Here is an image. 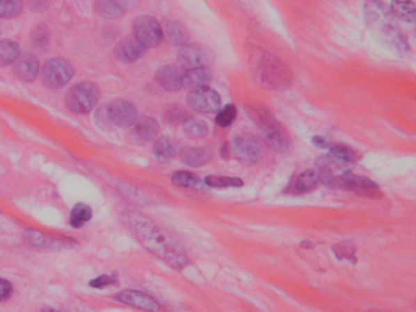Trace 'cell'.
I'll return each instance as SVG.
<instances>
[{"mask_svg": "<svg viewBox=\"0 0 416 312\" xmlns=\"http://www.w3.org/2000/svg\"><path fill=\"white\" fill-rule=\"evenodd\" d=\"M129 228L144 248L171 268L181 270L189 263V258L179 242L157 224L144 218H134L129 222Z\"/></svg>", "mask_w": 416, "mask_h": 312, "instance_id": "6da1fadb", "label": "cell"}, {"mask_svg": "<svg viewBox=\"0 0 416 312\" xmlns=\"http://www.w3.org/2000/svg\"><path fill=\"white\" fill-rule=\"evenodd\" d=\"M364 17L367 27L378 37L382 44L394 54L406 55L409 44L404 35L394 24V16L382 0H367L364 6Z\"/></svg>", "mask_w": 416, "mask_h": 312, "instance_id": "7a4b0ae2", "label": "cell"}, {"mask_svg": "<svg viewBox=\"0 0 416 312\" xmlns=\"http://www.w3.org/2000/svg\"><path fill=\"white\" fill-rule=\"evenodd\" d=\"M246 110L250 119L253 120L254 124H257L259 132L270 145V148L278 153L286 151L289 147V136L282 129V126L278 124L275 116L259 103H249L246 106Z\"/></svg>", "mask_w": 416, "mask_h": 312, "instance_id": "3957f363", "label": "cell"}, {"mask_svg": "<svg viewBox=\"0 0 416 312\" xmlns=\"http://www.w3.org/2000/svg\"><path fill=\"white\" fill-rule=\"evenodd\" d=\"M258 74L260 83L268 90H285L292 82L287 66L273 55H266L259 61Z\"/></svg>", "mask_w": 416, "mask_h": 312, "instance_id": "277c9868", "label": "cell"}, {"mask_svg": "<svg viewBox=\"0 0 416 312\" xmlns=\"http://www.w3.org/2000/svg\"><path fill=\"white\" fill-rule=\"evenodd\" d=\"M99 88L90 82L76 85L67 92L66 106L74 114H88L99 101Z\"/></svg>", "mask_w": 416, "mask_h": 312, "instance_id": "5b68a950", "label": "cell"}, {"mask_svg": "<svg viewBox=\"0 0 416 312\" xmlns=\"http://www.w3.org/2000/svg\"><path fill=\"white\" fill-rule=\"evenodd\" d=\"M74 74V66L67 60L53 58L45 61L40 77L45 87L50 90H59L72 80Z\"/></svg>", "mask_w": 416, "mask_h": 312, "instance_id": "8992f818", "label": "cell"}, {"mask_svg": "<svg viewBox=\"0 0 416 312\" xmlns=\"http://www.w3.org/2000/svg\"><path fill=\"white\" fill-rule=\"evenodd\" d=\"M230 153L242 164L254 165L263 159L265 145L255 136H239L230 144Z\"/></svg>", "mask_w": 416, "mask_h": 312, "instance_id": "52a82bcc", "label": "cell"}, {"mask_svg": "<svg viewBox=\"0 0 416 312\" xmlns=\"http://www.w3.org/2000/svg\"><path fill=\"white\" fill-rule=\"evenodd\" d=\"M136 40L148 48H157L163 42V28L158 21L149 15H141L132 24Z\"/></svg>", "mask_w": 416, "mask_h": 312, "instance_id": "ba28073f", "label": "cell"}, {"mask_svg": "<svg viewBox=\"0 0 416 312\" xmlns=\"http://www.w3.org/2000/svg\"><path fill=\"white\" fill-rule=\"evenodd\" d=\"M333 188L343 189V190H352L354 193L369 197V198H381L382 193L375 182L370 179L353 174L351 171H346L341 176H336Z\"/></svg>", "mask_w": 416, "mask_h": 312, "instance_id": "9c48e42d", "label": "cell"}, {"mask_svg": "<svg viewBox=\"0 0 416 312\" xmlns=\"http://www.w3.org/2000/svg\"><path fill=\"white\" fill-rule=\"evenodd\" d=\"M187 104L191 109L200 114H215L221 109V97L208 85L191 90L187 95Z\"/></svg>", "mask_w": 416, "mask_h": 312, "instance_id": "30bf717a", "label": "cell"}, {"mask_svg": "<svg viewBox=\"0 0 416 312\" xmlns=\"http://www.w3.org/2000/svg\"><path fill=\"white\" fill-rule=\"evenodd\" d=\"M177 60L179 66L186 69L208 67L213 64L214 55L205 45L186 44L179 49Z\"/></svg>", "mask_w": 416, "mask_h": 312, "instance_id": "8fae6325", "label": "cell"}, {"mask_svg": "<svg viewBox=\"0 0 416 312\" xmlns=\"http://www.w3.org/2000/svg\"><path fill=\"white\" fill-rule=\"evenodd\" d=\"M24 240L30 247L37 249H50V250H63L74 245L72 239L65 237H56L53 234L40 232L38 229H26L24 232Z\"/></svg>", "mask_w": 416, "mask_h": 312, "instance_id": "7c38bea8", "label": "cell"}, {"mask_svg": "<svg viewBox=\"0 0 416 312\" xmlns=\"http://www.w3.org/2000/svg\"><path fill=\"white\" fill-rule=\"evenodd\" d=\"M106 114L110 124L120 129H129L138 119L136 106L131 101L124 99L114 100L106 106Z\"/></svg>", "mask_w": 416, "mask_h": 312, "instance_id": "4fadbf2b", "label": "cell"}, {"mask_svg": "<svg viewBox=\"0 0 416 312\" xmlns=\"http://www.w3.org/2000/svg\"><path fill=\"white\" fill-rule=\"evenodd\" d=\"M114 299L121 304L143 310V311L158 312L160 310V305L154 297H150L148 294L138 292V290H134V289H126V290L118 293Z\"/></svg>", "mask_w": 416, "mask_h": 312, "instance_id": "5bb4252c", "label": "cell"}, {"mask_svg": "<svg viewBox=\"0 0 416 312\" xmlns=\"http://www.w3.org/2000/svg\"><path fill=\"white\" fill-rule=\"evenodd\" d=\"M147 53V48L141 42L136 40L134 35L126 37L119 42L115 48L116 59L124 64H132L142 59Z\"/></svg>", "mask_w": 416, "mask_h": 312, "instance_id": "9a60e30c", "label": "cell"}, {"mask_svg": "<svg viewBox=\"0 0 416 312\" xmlns=\"http://www.w3.org/2000/svg\"><path fill=\"white\" fill-rule=\"evenodd\" d=\"M40 74V64L31 53L19 55L14 63V74L22 82H33Z\"/></svg>", "mask_w": 416, "mask_h": 312, "instance_id": "2e32d148", "label": "cell"}, {"mask_svg": "<svg viewBox=\"0 0 416 312\" xmlns=\"http://www.w3.org/2000/svg\"><path fill=\"white\" fill-rule=\"evenodd\" d=\"M155 79L163 90L179 92L182 88V74L173 65H165L158 69Z\"/></svg>", "mask_w": 416, "mask_h": 312, "instance_id": "e0dca14e", "label": "cell"}, {"mask_svg": "<svg viewBox=\"0 0 416 312\" xmlns=\"http://www.w3.org/2000/svg\"><path fill=\"white\" fill-rule=\"evenodd\" d=\"M163 28V38L173 47H184L189 43V33L184 25L177 21L170 20L165 22Z\"/></svg>", "mask_w": 416, "mask_h": 312, "instance_id": "ac0fdd59", "label": "cell"}, {"mask_svg": "<svg viewBox=\"0 0 416 312\" xmlns=\"http://www.w3.org/2000/svg\"><path fill=\"white\" fill-rule=\"evenodd\" d=\"M213 74L208 67H197V69H186L182 74V87L187 90H194L203 85H208Z\"/></svg>", "mask_w": 416, "mask_h": 312, "instance_id": "d6986e66", "label": "cell"}, {"mask_svg": "<svg viewBox=\"0 0 416 312\" xmlns=\"http://www.w3.org/2000/svg\"><path fill=\"white\" fill-rule=\"evenodd\" d=\"M213 159V151L209 148H187L182 149L181 160L189 166L199 167L208 164Z\"/></svg>", "mask_w": 416, "mask_h": 312, "instance_id": "ffe728a7", "label": "cell"}, {"mask_svg": "<svg viewBox=\"0 0 416 312\" xmlns=\"http://www.w3.org/2000/svg\"><path fill=\"white\" fill-rule=\"evenodd\" d=\"M95 9L102 17L109 20L122 17L127 10L122 0H95Z\"/></svg>", "mask_w": 416, "mask_h": 312, "instance_id": "44dd1931", "label": "cell"}, {"mask_svg": "<svg viewBox=\"0 0 416 312\" xmlns=\"http://www.w3.org/2000/svg\"><path fill=\"white\" fill-rule=\"evenodd\" d=\"M159 129L158 121L152 116H142L134 122V134L143 142L153 140L158 136Z\"/></svg>", "mask_w": 416, "mask_h": 312, "instance_id": "7402d4cb", "label": "cell"}, {"mask_svg": "<svg viewBox=\"0 0 416 312\" xmlns=\"http://www.w3.org/2000/svg\"><path fill=\"white\" fill-rule=\"evenodd\" d=\"M330 159L332 160L333 166L337 169H346L348 165L353 164L357 161V154L347 145H333L330 147Z\"/></svg>", "mask_w": 416, "mask_h": 312, "instance_id": "603a6c76", "label": "cell"}, {"mask_svg": "<svg viewBox=\"0 0 416 312\" xmlns=\"http://www.w3.org/2000/svg\"><path fill=\"white\" fill-rule=\"evenodd\" d=\"M153 153L155 159L161 164H168L173 161L176 156V147L175 144L166 137H160L153 144Z\"/></svg>", "mask_w": 416, "mask_h": 312, "instance_id": "cb8c5ba5", "label": "cell"}, {"mask_svg": "<svg viewBox=\"0 0 416 312\" xmlns=\"http://www.w3.org/2000/svg\"><path fill=\"white\" fill-rule=\"evenodd\" d=\"M390 10L392 15L406 22L413 24L415 21L416 6L413 0H392Z\"/></svg>", "mask_w": 416, "mask_h": 312, "instance_id": "d4e9b609", "label": "cell"}, {"mask_svg": "<svg viewBox=\"0 0 416 312\" xmlns=\"http://www.w3.org/2000/svg\"><path fill=\"white\" fill-rule=\"evenodd\" d=\"M92 216L93 211L88 205L83 203L76 204L70 213V224L74 228L83 227L86 223L90 222Z\"/></svg>", "mask_w": 416, "mask_h": 312, "instance_id": "484cf974", "label": "cell"}, {"mask_svg": "<svg viewBox=\"0 0 416 312\" xmlns=\"http://www.w3.org/2000/svg\"><path fill=\"white\" fill-rule=\"evenodd\" d=\"M20 55L19 44L14 40H0V66L14 64Z\"/></svg>", "mask_w": 416, "mask_h": 312, "instance_id": "4316f807", "label": "cell"}, {"mask_svg": "<svg viewBox=\"0 0 416 312\" xmlns=\"http://www.w3.org/2000/svg\"><path fill=\"white\" fill-rule=\"evenodd\" d=\"M184 131L189 138H204L208 134V124L202 119L191 117L184 124Z\"/></svg>", "mask_w": 416, "mask_h": 312, "instance_id": "83f0119b", "label": "cell"}, {"mask_svg": "<svg viewBox=\"0 0 416 312\" xmlns=\"http://www.w3.org/2000/svg\"><path fill=\"white\" fill-rule=\"evenodd\" d=\"M192 116L189 115V111L184 109L182 105L179 104L170 105L163 113V119L168 124H184Z\"/></svg>", "mask_w": 416, "mask_h": 312, "instance_id": "f1b7e54d", "label": "cell"}, {"mask_svg": "<svg viewBox=\"0 0 416 312\" xmlns=\"http://www.w3.org/2000/svg\"><path fill=\"white\" fill-rule=\"evenodd\" d=\"M319 179L317 174L314 170H307L298 176L296 182H294V188L299 193H307L309 190L315 188Z\"/></svg>", "mask_w": 416, "mask_h": 312, "instance_id": "f546056e", "label": "cell"}, {"mask_svg": "<svg viewBox=\"0 0 416 312\" xmlns=\"http://www.w3.org/2000/svg\"><path fill=\"white\" fill-rule=\"evenodd\" d=\"M171 181L175 186L177 187H182V188H192V187H197L202 183V181L199 179L198 176L195 174H192L189 171H177L173 174Z\"/></svg>", "mask_w": 416, "mask_h": 312, "instance_id": "4dcf8cb0", "label": "cell"}, {"mask_svg": "<svg viewBox=\"0 0 416 312\" xmlns=\"http://www.w3.org/2000/svg\"><path fill=\"white\" fill-rule=\"evenodd\" d=\"M22 0H0V19H10L22 13Z\"/></svg>", "mask_w": 416, "mask_h": 312, "instance_id": "1f68e13d", "label": "cell"}, {"mask_svg": "<svg viewBox=\"0 0 416 312\" xmlns=\"http://www.w3.org/2000/svg\"><path fill=\"white\" fill-rule=\"evenodd\" d=\"M237 117V108L236 105L227 104L225 108L218 110V115L215 117V122L221 129H227L234 122Z\"/></svg>", "mask_w": 416, "mask_h": 312, "instance_id": "d6a6232c", "label": "cell"}, {"mask_svg": "<svg viewBox=\"0 0 416 312\" xmlns=\"http://www.w3.org/2000/svg\"><path fill=\"white\" fill-rule=\"evenodd\" d=\"M204 182L209 187L214 188H230V187H242L243 181L239 179H231L225 176H208Z\"/></svg>", "mask_w": 416, "mask_h": 312, "instance_id": "836d02e7", "label": "cell"}, {"mask_svg": "<svg viewBox=\"0 0 416 312\" xmlns=\"http://www.w3.org/2000/svg\"><path fill=\"white\" fill-rule=\"evenodd\" d=\"M49 31L45 25L37 26L31 33V42L38 49H45V47L49 43Z\"/></svg>", "mask_w": 416, "mask_h": 312, "instance_id": "e575fe53", "label": "cell"}, {"mask_svg": "<svg viewBox=\"0 0 416 312\" xmlns=\"http://www.w3.org/2000/svg\"><path fill=\"white\" fill-rule=\"evenodd\" d=\"M119 283V276L118 273H110V274H102L99 277H95V279L90 281V286L95 289H104L111 286H118Z\"/></svg>", "mask_w": 416, "mask_h": 312, "instance_id": "d590c367", "label": "cell"}, {"mask_svg": "<svg viewBox=\"0 0 416 312\" xmlns=\"http://www.w3.org/2000/svg\"><path fill=\"white\" fill-rule=\"evenodd\" d=\"M317 179L321 183L326 184L327 187H332L335 184L336 176L332 172L331 167L328 166H319V172H317Z\"/></svg>", "mask_w": 416, "mask_h": 312, "instance_id": "8d00e7d4", "label": "cell"}, {"mask_svg": "<svg viewBox=\"0 0 416 312\" xmlns=\"http://www.w3.org/2000/svg\"><path fill=\"white\" fill-rule=\"evenodd\" d=\"M333 250H335V253L337 255L338 258H349V256L354 253V247H353L352 243L346 242V243L335 245V247H333Z\"/></svg>", "mask_w": 416, "mask_h": 312, "instance_id": "74e56055", "label": "cell"}, {"mask_svg": "<svg viewBox=\"0 0 416 312\" xmlns=\"http://www.w3.org/2000/svg\"><path fill=\"white\" fill-rule=\"evenodd\" d=\"M13 295V284L6 278H0V302H6Z\"/></svg>", "mask_w": 416, "mask_h": 312, "instance_id": "f35d334b", "label": "cell"}, {"mask_svg": "<svg viewBox=\"0 0 416 312\" xmlns=\"http://www.w3.org/2000/svg\"><path fill=\"white\" fill-rule=\"evenodd\" d=\"M95 121L99 127H110L113 124H110L109 117L106 114V106H102L100 109L97 110L95 113Z\"/></svg>", "mask_w": 416, "mask_h": 312, "instance_id": "ab89813d", "label": "cell"}, {"mask_svg": "<svg viewBox=\"0 0 416 312\" xmlns=\"http://www.w3.org/2000/svg\"><path fill=\"white\" fill-rule=\"evenodd\" d=\"M31 10L35 13H42L45 11L50 4V0H29Z\"/></svg>", "mask_w": 416, "mask_h": 312, "instance_id": "60d3db41", "label": "cell"}, {"mask_svg": "<svg viewBox=\"0 0 416 312\" xmlns=\"http://www.w3.org/2000/svg\"><path fill=\"white\" fill-rule=\"evenodd\" d=\"M312 143L314 144L317 148H330V140H327V139L325 138V137H322V136H315V137H312Z\"/></svg>", "mask_w": 416, "mask_h": 312, "instance_id": "b9f144b4", "label": "cell"}, {"mask_svg": "<svg viewBox=\"0 0 416 312\" xmlns=\"http://www.w3.org/2000/svg\"><path fill=\"white\" fill-rule=\"evenodd\" d=\"M40 312H61L59 310H55V309H45V310H42Z\"/></svg>", "mask_w": 416, "mask_h": 312, "instance_id": "7bdbcfd3", "label": "cell"}, {"mask_svg": "<svg viewBox=\"0 0 416 312\" xmlns=\"http://www.w3.org/2000/svg\"><path fill=\"white\" fill-rule=\"evenodd\" d=\"M371 312H386V311H380V310H377V311H371Z\"/></svg>", "mask_w": 416, "mask_h": 312, "instance_id": "ee69618b", "label": "cell"}]
</instances>
